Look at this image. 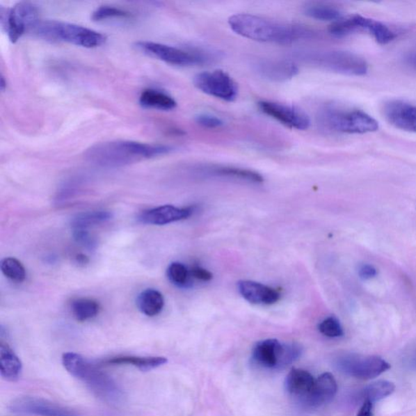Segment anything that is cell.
<instances>
[{
	"label": "cell",
	"mask_w": 416,
	"mask_h": 416,
	"mask_svg": "<svg viewBox=\"0 0 416 416\" xmlns=\"http://www.w3.org/2000/svg\"><path fill=\"white\" fill-rule=\"evenodd\" d=\"M304 13L309 17L323 22H335L343 17L337 8L323 4H310L305 8Z\"/></svg>",
	"instance_id": "obj_29"
},
{
	"label": "cell",
	"mask_w": 416,
	"mask_h": 416,
	"mask_svg": "<svg viewBox=\"0 0 416 416\" xmlns=\"http://www.w3.org/2000/svg\"><path fill=\"white\" fill-rule=\"evenodd\" d=\"M254 66L260 77L274 82L287 81L298 72V66L289 61L262 60L255 63Z\"/></svg>",
	"instance_id": "obj_15"
},
{
	"label": "cell",
	"mask_w": 416,
	"mask_h": 416,
	"mask_svg": "<svg viewBox=\"0 0 416 416\" xmlns=\"http://www.w3.org/2000/svg\"><path fill=\"white\" fill-rule=\"evenodd\" d=\"M229 24L238 35L257 42L291 45L313 36V32L306 27L250 14H236L230 17Z\"/></svg>",
	"instance_id": "obj_2"
},
{
	"label": "cell",
	"mask_w": 416,
	"mask_h": 416,
	"mask_svg": "<svg viewBox=\"0 0 416 416\" xmlns=\"http://www.w3.org/2000/svg\"><path fill=\"white\" fill-rule=\"evenodd\" d=\"M131 17V13L113 6L99 7L92 14V19L95 22H102L112 18H129Z\"/></svg>",
	"instance_id": "obj_33"
},
{
	"label": "cell",
	"mask_w": 416,
	"mask_h": 416,
	"mask_svg": "<svg viewBox=\"0 0 416 416\" xmlns=\"http://www.w3.org/2000/svg\"><path fill=\"white\" fill-rule=\"evenodd\" d=\"M258 106L264 114L289 128L305 130L311 125L308 115L293 106L272 101H260Z\"/></svg>",
	"instance_id": "obj_11"
},
{
	"label": "cell",
	"mask_w": 416,
	"mask_h": 416,
	"mask_svg": "<svg viewBox=\"0 0 416 416\" xmlns=\"http://www.w3.org/2000/svg\"><path fill=\"white\" fill-rule=\"evenodd\" d=\"M301 353L302 348L296 344V343L282 344L277 369H282V367H287L291 362L298 360V357L301 355Z\"/></svg>",
	"instance_id": "obj_32"
},
{
	"label": "cell",
	"mask_w": 416,
	"mask_h": 416,
	"mask_svg": "<svg viewBox=\"0 0 416 416\" xmlns=\"http://www.w3.org/2000/svg\"><path fill=\"white\" fill-rule=\"evenodd\" d=\"M193 211L191 207L163 205L144 211L138 216V221L146 225H164L186 220L193 214Z\"/></svg>",
	"instance_id": "obj_14"
},
{
	"label": "cell",
	"mask_w": 416,
	"mask_h": 416,
	"mask_svg": "<svg viewBox=\"0 0 416 416\" xmlns=\"http://www.w3.org/2000/svg\"><path fill=\"white\" fill-rule=\"evenodd\" d=\"M7 87V81L4 79V77L1 75V79H0V88L3 91L6 90Z\"/></svg>",
	"instance_id": "obj_42"
},
{
	"label": "cell",
	"mask_w": 416,
	"mask_h": 416,
	"mask_svg": "<svg viewBox=\"0 0 416 416\" xmlns=\"http://www.w3.org/2000/svg\"><path fill=\"white\" fill-rule=\"evenodd\" d=\"M282 344L277 339H266L256 343L253 359L260 366L272 369L277 367Z\"/></svg>",
	"instance_id": "obj_20"
},
{
	"label": "cell",
	"mask_w": 416,
	"mask_h": 416,
	"mask_svg": "<svg viewBox=\"0 0 416 416\" xmlns=\"http://www.w3.org/2000/svg\"><path fill=\"white\" fill-rule=\"evenodd\" d=\"M195 122L201 127L207 129L220 128L224 125L223 120L211 114H198L195 117Z\"/></svg>",
	"instance_id": "obj_35"
},
{
	"label": "cell",
	"mask_w": 416,
	"mask_h": 416,
	"mask_svg": "<svg viewBox=\"0 0 416 416\" xmlns=\"http://www.w3.org/2000/svg\"><path fill=\"white\" fill-rule=\"evenodd\" d=\"M139 104L145 109L171 111L177 107V102L166 92L156 89L144 90L139 97Z\"/></svg>",
	"instance_id": "obj_23"
},
{
	"label": "cell",
	"mask_w": 416,
	"mask_h": 416,
	"mask_svg": "<svg viewBox=\"0 0 416 416\" xmlns=\"http://www.w3.org/2000/svg\"><path fill=\"white\" fill-rule=\"evenodd\" d=\"M385 118L391 125L403 131L416 133V106L400 100L384 106Z\"/></svg>",
	"instance_id": "obj_13"
},
{
	"label": "cell",
	"mask_w": 416,
	"mask_h": 416,
	"mask_svg": "<svg viewBox=\"0 0 416 416\" xmlns=\"http://www.w3.org/2000/svg\"><path fill=\"white\" fill-rule=\"evenodd\" d=\"M193 84L202 93L226 102H233L239 95V86L222 70L203 72L193 77Z\"/></svg>",
	"instance_id": "obj_9"
},
{
	"label": "cell",
	"mask_w": 416,
	"mask_h": 416,
	"mask_svg": "<svg viewBox=\"0 0 416 416\" xmlns=\"http://www.w3.org/2000/svg\"><path fill=\"white\" fill-rule=\"evenodd\" d=\"M406 61L410 67L416 70V53H413V54L406 56Z\"/></svg>",
	"instance_id": "obj_40"
},
{
	"label": "cell",
	"mask_w": 416,
	"mask_h": 416,
	"mask_svg": "<svg viewBox=\"0 0 416 416\" xmlns=\"http://www.w3.org/2000/svg\"><path fill=\"white\" fill-rule=\"evenodd\" d=\"M11 410L14 413L37 416H81L74 410L65 406L30 396L21 397L13 400Z\"/></svg>",
	"instance_id": "obj_12"
},
{
	"label": "cell",
	"mask_w": 416,
	"mask_h": 416,
	"mask_svg": "<svg viewBox=\"0 0 416 416\" xmlns=\"http://www.w3.org/2000/svg\"><path fill=\"white\" fill-rule=\"evenodd\" d=\"M337 381L330 372H326L318 377L307 398L303 403L311 408H318L330 403L337 394Z\"/></svg>",
	"instance_id": "obj_17"
},
{
	"label": "cell",
	"mask_w": 416,
	"mask_h": 416,
	"mask_svg": "<svg viewBox=\"0 0 416 416\" xmlns=\"http://www.w3.org/2000/svg\"><path fill=\"white\" fill-rule=\"evenodd\" d=\"M321 120L326 128L337 133L364 134L376 132L379 129L378 122L364 111L336 106L323 109Z\"/></svg>",
	"instance_id": "obj_6"
},
{
	"label": "cell",
	"mask_w": 416,
	"mask_h": 416,
	"mask_svg": "<svg viewBox=\"0 0 416 416\" xmlns=\"http://www.w3.org/2000/svg\"><path fill=\"white\" fill-rule=\"evenodd\" d=\"M113 218V214L106 211H87L74 217L72 221V227L74 230L90 228L92 226L105 223Z\"/></svg>",
	"instance_id": "obj_26"
},
{
	"label": "cell",
	"mask_w": 416,
	"mask_h": 416,
	"mask_svg": "<svg viewBox=\"0 0 416 416\" xmlns=\"http://www.w3.org/2000/svg\"><path fill=\"white\" fill-rule=\"evenodd\" d=\"M172 151L173 148L166 145L113 140L93 145L85 152V158L97 166L117 168L163 156Z\"/></svg>",
	"instance_id": "obj_1"
},
{
	"label": "cell",
	"mask_w": 416,
	"mask_h": 416,
	"mask_svg": "<svg viewBox=\"0 0 416 416\" xmlns=\"http://www.w3.org/2000/svg\"><path fill=\"white\" fill-rule=\"evenodd\" d=\"M72 312L77 321H88L98 315L99 304L93 299H77L72 303Z\"/></svg>",
	"instance_id": "obj_28"
},
{
	"label": "cell",
	"mask_w": 416,
	"mask_h": 416,
	"mask_svg": "<svg viewBox=\"0 0 416 416\" xmlns=\"http://www.w3.org/2000/svg\"><path fill=\"white\" fill-rule=\"evenodd\" d=\"M77 262L80 264H86L88 263L89 259H87L86 256L84 255H79L77 256Z\"/></svg>",
	"instance_id": "obj_41"
},
{
	"label": "cell",
	"mask_w": 416,
	"mask_h": 416,
	"mask_svg": "<svg viewBox=\"0 0 416 416\" xmlns=\"http://www.w3.org/2000/svg\"><path fill=\"white\" fill-rule=\"evenodd\" d=\"M376 269L370 264L362 265L359 269V275L362 280H369L376 277Z\"/></svg>",
	"instance_id": "obj_38"
},
{
	"label": "cell",
	"mask_w": 416,
	"mask_h": 416,
	"mask_svg": "<svg viewBox=\"0 0 416 416\" xmlns=\"http://www.w3.org/2000/svg\"><path fill=\"white\" fill-rule=\"evenodd\" d=\"M414 362H414V364H415V365L416 366V358H415V361H414Z\"/></svg>",
	"instance_id": "obj_43"
},
{
	"label": "cell",
	"mask_w": 416,
	"mask_h": 416,
	"mask_svg": "<svg viewBox=\"0 0 416 416\" xmlns=\"http://www.w3.org/2000/svg\"><path fill=\"white\" fill-rule=\"evenodd\" d=\"M139 311L147 317L159 315L164 307L163 294L154 289H147L140 293L137 299Z\"/></svg>",
	"instance_id": "obj_24"
},
{
	"label": "cell",
	"mask_w": 416,
	"mask_h": 416,
	"mask_svg": "<svg viewBox=\"0 0 416 416\" xmlns=\"http://www.w3.org/2000/svg\"><path fill=\"white\" fill-rule=\"evenodd\" d=\"M40 12L35 4L21 2L6 13V31L13 43L17 42L27 31H33L40 22Z\"/></svg>",
	"instance_id": "obj_10"
},
{
	"label": "cell",
	"mask_w": 416,
	"mask_h": 416,
	"mask_svg": "<svg viewBox=\"0 0 416 416\" xmlns=\"http://www.w3.org/2000/svg\"><path fill=\"white\" fill-rule=\"evenodd\" d=\"M299 58L310 65L343 75L364 76L369 71V65L364 58L349 51H302Z\"/></svg>",
	"instance_id": "obj_5"
},
{
	"label": "cell",
	"mask_w": 416,
	"mask_h": 416,
	"mask_svg": "<svg viewBox=\"0 0 416 416\" xmlns=\"http://www.w3.org/2000/svg\"><path fill=\"white\" fill-rule=\"evenodd\" d=\"M395 385L393 382L379 381L370 384L362 389L360 393L361 400L370 401L371 403L380 401L394 393Z\"/></svg>",
	"instance_id": "obj_27"
},
{
	"label": "cell",
	"mask_w": 416,
	"mask_h": 416,
	"mask_svg": "<svg viewBox=\"0 0 416 416\" xmlns=\"http://www.w3.org/2000/svg\"><path fill=\"white\" fill-rule=\"evenodd\" d=\"M352 17L356 32L365 31L369 33L380 45H388L398 37V33L383 22L358 15V14L352 15Z\"/></svg>",
	"instance_id": "obj_18"
},
{
	"label": "cell",
	"mask_w": 416,
	"mask_h": 416,
	"mask_svg": "<svg viewBox=\"0 0 416 416\" xmlns=\"http://www.w3.org/2000/svg\"><path fill=\"white\" fill-rule=\"evenodd\" d=\"M336 366L346 375L360 380H371L388 371V362L377 356L346 355L338 358Z\"/></svg>",
	"instance_id": "obj_8"
},
{
	"label": "cell",
	"mask_w": 416,
	"mask_h": 416,
	"mask_svg": "<svg viewBox=\"0 0 416 416\" xmlns=\"http://www.w3.org/2000/svg\"><path fill=\"white\" fill-rule=\"evenodd\" d=\"M191 271V278L202 280V282H209L214 278L210 271L201 267L200 265L193 266Z\"/></svg>",
	"instance_id": "obj_36"
},
{
	"label": "cell",
	"mask_w": 416,
	"mask_h": 416,
	"mask_svg": "<svg viewBox=\"0 0 416 416\" xmlns=\"http://www.w3.org/2000/svg\"><path fill=\"white\" fill-rule=\"evenodd\" d=\"M0 372L3 379L17 381L22 372V362L12 348L6 343L0 344Z\"/></svg>",
	"instance_id": "obj_21"
},
{
	"label": "cell",
	"mask_w": 416,
	"mask_h": 416,
	"mask_svg": "<svg viewBox=\"0 0 416 416\" xmlns=\"http://www.w3.org/2000/svg\"><path fill=\"white\" fill-rule=\"evenodd\" d=\"M62 364L70 374L84 382L99 398L109 401H118L122 394L118 385L93 362L74 352L65 353Z\"/></svg>",
	"instance_id": "obj_3"
},
{
	"label": "cell",
	"mask_w": 416,
	"mask_h": 416,
	"mask_svg": "<svg viewBox=\"0 0 416 416\" xmlns=\"http://www.w3.org/2000/svg\"><path fill=\"white\" fill-rule=\"evenodd\" d=\"M74 239L77 240V243H79L82 245L86 246H89V248H93L95 245V241L92 237L89 234L88 231L84 230H74Z\"/></svg>",
	"instance_id": "obj_37"
},
{
	"label": "cell",
	"mask_w": 416,
	"mask_h": 416,
	"mask_svg": "<svg viewBox=\"0 0 416 416\" xmlns=\"http://www.w3.org/2000/svg\"><path fill=\"white\" fill-rule=\"evenodd\" d=\"M135 47L145 54L157 58L167 64L177 66H193L206 64L214 60L210 51L201 50H184L181 48L162 45L151 41H139Z\"/></svg>",
	"instance_id": "obj_7"
},
{
	"label": "cell",
	"mask_w": 416,
	"mask_h": 416,
	"mask_svg": "<svg viewBox=\"0 0 416 416\" xmlns=\"http://www.w3.org/2000/svg\"><path fill=\"white\" fill-rule=\"evenodd\" d=\"M205 171L211 175L225 177L230 178L239 179V180L253 182L262 183L264 177L257 172L249 170V169L228 167V166H216L207 168Z\"/></svg>",
	"instance_id": "obj_25"
},
{
	"label": "cell",
	"mask_w": 416,
	"mask_h": 416,
	"mask_svg": "<svg viewBox=\"0 0 416 416\" xmlns=\"http://www.w3.org/2000/svg\"><path fill=\"white\" fill-rule=\"evenodd\" d=\"M1 271L6 277L16 282H22L26 278V269L18 259L13 257L1 261Z\"/></svg>",
	"instance_id": "obj_30"
},
{
	"label": "cell",
	"mask_w": 416,
	"mask_h": 416,
	"mask_svg": "<svg viewBox=\"0 0 416 416\" xmlns=\"http://www.w3.org/2000/svg\"><path fill=\"white\" fill-rule=\"evenodd\" d=\"M238 289L246 301L255 305H273L280 298V293L277 289L254 280H240Z\"/></svg>",
	"instance_id": "obj_16"
},
{
	"label": "cell",
	"mask_w": 416,
	"mask_h": 416,
	"mask_svg": "<svg viewBox=\"0 0 416 416\" xmlns=\"http://www.w3.org/2000/svg\"><path fill=\"white\" fill-rule=\"evenodd\" d=\"M319 331L328 337L335 338L343 335V328L339 321L335 317H327L318 326Z\"/></svg>",
	"instance_id": "obj_34"
},
{
	"label": "cell",
	"mask_w": 416,
	"mask_h": 416,
	"mask_svg": "<svg viewBox=\"0 0 416 416\" xmlns=\"http://www.w3.org/2000/svg\"><path fill=\"white\" fill-rule=\"evenodd\" d=\"M33 32L47 41L67 42L86 48L100 47L107 40L103 33L91 29L56 20L40 21Z\"/></svg>",
	"instance_id": "obj_4"
},
{
	"label": "cell",
	"mask_w": 416,
	"mask_h": 416,
	"mask_svg": "<svg viewBox=\"0 0 416 416\" xmlns=\"http://www.w3.org/2000/svg\"><path fill=\"white\" fill-rule=\"evenodd\" d=\"M168 360L162 356L140 357L123 355L113 357L103 362L108 365H131L142 371H150L167 364Z\"/></svg>",
	"instance_id": "obj_22"
},
{
	"label": "cell",
	"mask_w": 416,
	"mask_h": 416,
	"mask_svg": "<svg viewBox=\"0 0 416 416\" xmlns=\"http://www.w3.org/2000/svg\"><path fill=\"white\" fill-rule=\"evenodd\" d=\"M167 275L169 280L178 287H187L190 285L191 271L182 263L174 262L169 265Z\"/></svg>",
	"instance_id": "obj_31"
},
{
	"label": "cell",
	"mask_w": 416,
	"mask_h": 416,
	"mask_svg": "<svg viewBox=\"0 0 416 416\" xmlns=\"http://www.w3.org/2000/svg\"><path fill=\"white\" fill-rule=\"evenodd\" d=\"M315 381L316 379H314L310 372L303 369H292L285 379V389L289 395L303 401L312 390Z\"/></svg>",
	"instance_id": "obj_19"
},
{
	"label": "cell",
	"mask_w": 416,
	"mask_h": 416,
	"mask_svg": "<svg viewBox=\"0 0 416 416\" xmlns=\"http://www.w3.org/2000/svg\"><path fill=\"white\" fill-rule=\"evenodd\" d=\"M357 416H372V403L370 401H365L362 403L359 413Z\"/></svg>",
	"instance_id": "obj_39"
}]
</instances>
